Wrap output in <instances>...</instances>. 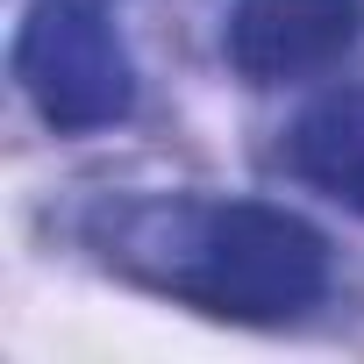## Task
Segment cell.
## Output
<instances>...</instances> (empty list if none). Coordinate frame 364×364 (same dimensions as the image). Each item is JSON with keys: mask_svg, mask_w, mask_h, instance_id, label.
I'll return each instance as SVG.
<instances>
[{"mask_svg": "<svg viewBox=\"0 0 364 364\" xmlns=\"http://www.w3.org/2000/svg\"><path fill=\"white\" fill-rule=\"evenodd\" d=\"M86 243L122 279L171 293L222 321H293L328 293V236L279 200H200V193H136L86 222Z\"/></svg>", "mask_w": 364, "mask_h": 364, "instance_id": "cell-1", "label": "cell"}, {"mask_svg": "<svg viewBox=\"0 0 364 364\" xmlns=\"http://www.w3.org/2000/svg\"><path fill=\"white\" fill-rule=\"evenodd\" d=\"M15 86L58 136H93L129 122L136 58L93 0H36L15 29Z\"/></svg>", "mask_w": 364, "mask_h": 364, "instance_id": "cell-2", "label": "cell"}, {"mask_svg": "<svg viewBox=\"0 0 364 364\" xmlns=\"http://www.w3.org/2000/svg\"><path fill=\"white\" fill-rule=\"evenodd\" d=\"M364 36V0H236L222 50L243 86H300L336 72Z\"/></svg>", "mask_w": 364, "mask_h": 364, "instance_id": "cell-3", "label": "cell"}, {"mask_svg": "<svg viewBox=\"0 0 364 364\" xmlns=\"http://www.w3.org/2000/svg\"><path fill=\"white\" fill-rule=\"evenodd\" d=\"M286 171L328 193L336 208L364 215V86H336L307 100L286 129Z\"/></svg>", "mask_w": 364, "mask_h": 364, "instance_id": "cell-4", "label": "cell"}]
</instances>
